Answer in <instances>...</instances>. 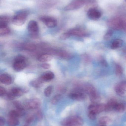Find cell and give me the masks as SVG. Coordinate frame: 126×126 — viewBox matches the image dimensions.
Segmentation results:
<instances>
[{"label": "cell", "instance_id": "6da1fadb", "mask_svg": "<svg viewBox=\"0 0 126 126\" xmlns=\"http://www.w3.org/2000/svg\"><path fill=\"white\" fill-rule=\"evenodd\" d=\"M107 24L110 27L116 30H126V17L123 16H116L110 18Z\"/></svg>", "mask_w": 126, "mask_h": 126}, {"label": "cell", "instance_id": "7a4b0ae2", "mask_svg": "<svg viewBox=\"0 0 126 126\" xmlns=\"http://www.w3.org/2000/svg\"><path fill=\"white\" fill-rule=\"evenodd\" d=\"M96 0H73L64 8L65 11H72L78 9L85 4H94Z\"/></svg>", "mask_w": 126, "mask_h": 126}, {"label": "cell", "instance_id": "3957f363", "mask_svg": "<svg viewBox=\"0 0 126 126\" xmlns=\"http://www.w3.org/2000/svg\"><path fill=\"white\" fill-rule=\"evenodd\" d=\"M26 66V58L22 55L17 56L14 59L13 67L15 71L20 72L23 70Z\"/></svg>", "mask_w": 126, "mask_h": 126}, {"label": "cell", "instance_id": "277c9868", "mask_svg": "<svg viewBox=\"0 0 126 126\" xmlns=\"http://www.w3.org/2000/svg\"><path fill=\"white\" fill-rule=\"evenodd\" d=\"M28 15V13L26 11L20 12L13 17L12 23L16 26H21L26 22Z\"/></svg>", "mask_w": 126, "mask_h": 126}, {"label": "cell", "instance_id": "5b68a950", "mask_svg": "<svg viewBox=\"0 0 126 126\" xmlns=\"http://www.w3.org/2000/svg\"><path fill=\"white\" fill-rule=\"evenodd\" d=\"M28 32L32 38H36L38 37V26L35 21L31 20L29 22L27 26Z\"/></svg>", "mask_w": 126, "mask_h": 126}, {"label": "cell", "instance_id": "8992f818", "mask_svg": "<svg viewBox=\"0 0 126 126\" xmlns=\"http://www.w3.org/2000/svg\"><path fill=\"white\" fill-rule=\"evenodd\" d=\"M102 15L101 12L95 7L90 8L87 11V16L88 18L93 20L100 19Z\"/></svg>", "mask_w": 126, "mask_h": 126}, {"label": "cell", "instance_id": "52a82bcc", "mask_svg": "<svg viewBox=\"0 0 126 126\" xmlns=\"http://www.w3.org/2000/svg\"><path fill=\"white\" fill-rule=\"evenodd\" d=\"M40 20L47 27L49 28H54L57 25V20L52 17L43 16L40 17Z\"/></svg>", "mask_w": 126, "mask_h": 126}, {"label": "cell", "instance_id": "ba28073f", "mask_svg": "<svg viewBox=\"0 0 126 126\" xmlns=\"http://www.w3.org/2000/svg\"><path fill=\"white\" fill-rule=\"evenodd\" d=\"M69 97L74 100L79 101L85 100L87 97L86 94L81 90H77L71 93L70 94Z\"/></svg>", "mask_w": 126, "mask_h": 126}, {"label": "cell", "instance_id": "9c48e42d", "mask_svg": "<svg viewBox=\"0 0 126 126\" xmlns=\"http://www.w3.org/2000/svg\"><path fill=\"white\" fill-rule=\"evenodd\" d=\"M106 106L103 104H91L89 107V111L94 112L97 114H98L106 111Z\"/></svg>", "mask_w": 126, "mask_h": 126}, {"label": "cell", "instance_id": "30bf717a", "mask_svg": "<svg viewBox=\"0 0 126 126\" xmlns=\"http://www.w3.org/2000/svg\"><path fill=\"white\" fill-rule=\"evenodd\" d=\"M116 93L120 96L124 95L126 92V81H122L115 87Z\"/></svg>", "mask_w": 126, "mask_h": 126}, {"label": "cell", "instance_id": "8fae6325", "mask_svg": "<svg viewBox=\"0 0 126 126\" xmlns=\"http://www.w3.org/2000/svg\"><path fill=\"white\" fill-rule=\"evenodd\" d=\"M40 105V102L37 99H33L29 100L25 104L26 109H37Z\"/></svg>", "mask_w": 126, "mask_h": 126}, {"label": "cell", "instance_id": "7c38bea8", "mask_svg": "<svg viewBox=\"0 0 126 126\" xmlns=\"http://www.w3.org/2000/svg\"><path fill=\"white\" fill-rule=\"evenodd\" d=\"M70 36H77V37H83L86 36L87 35L86 32L81 29L75 28L72 29L68 31Z\"/></svg>", "mask_w": 126, "mask_h": 126}, {"label": "cell", "instance_id": "4fadbf2b", "mask_svg": "<svg viewBox=\"0 0 126 126\" xmlns=\"http://www.w3.org/2000/svg\"><path fill=\"white\" fill-rule=\"evenodd\" d=\"M83 121L79 117H72V121L69 126H83Z\"/></svg>", "mask_w": 126, "mask_h": 126}, {"label": "cell", "instance_id": "5bb4252c", "mask_svg": "<svg viewBox=\"0 0 126 126\" xmlns=\"http://www.w3.org/2000/svg\"><path fill=\"white\" fill-rule=\"evenodd\" d=\"M0 81L2 83L8 85L12 83V79L9 75L4 73L1 75Z\"/></svg>", "mask_w": 126, "mask_h": 126}, {"label": "cell", "instance_id": "9a60e30c", "mask_svg": "<svg viewBox=\"0 0 126 126\" xmlns=\"http://www.w3.org/2000/svg\"><path fill=\"white\" fill-rule=\"evenodd\" d=\"M54 78V75L51 72H47L44 74L40 78L43 82L50 81Z\"/></svg>", "mask_w": 126, "mask_h": 126}, {"label": "cell", "instance_id": "2e32d148", "mask_svg": "<svg viewBox=\"0 0 126 126\" xmlns=\"http://www.w3.org/2000/svg\"><path fill=\"white\" fill-rule=\"evenodd\" d=\"M118 102L117 100L114 99H111L106 104V111H110L114 110Z\"/></svg>", "mask_w": 126, "mask_h": 126}, {"label": "cell", "instance_id": "e0dca14e", "mask_svg": "<svg viewBox=\"0 0 126 126\" xmlns=\"http://www.w3.org/2000/svg\"><path fill=\"white\" fill-rule=\"evenodd\" d=\"M53 59V56L50 54H44L39 56L38 61L43 63H46L51 61Z\"/></svg>", "mask_w": 126, "mask_h": 126}, {"label": "cell", "instance_id": "ac0fdd59", "mask_svg": "<svg viewBox=\"0 0 126 126\" xmlns=\"http://www.w3.org/2000/svg\"><path fill=\"white\" fill-rule=\"evenodd\" d=\"M23 110L18 109L11 111L9 113L10 117L18 118L23 116L24 114Z\"/></svg>", "mask_w": 126, "mask_h": 126}, {"label": "cell", "instance_id": "d6986e66", "mask_svg": "<svg viewBox=\"0 0 126 126\" xmlns=\"http://www.w3.org/2000/svg\"><path fill=\"white\" fill-rule=\"evenodd\" d=\"M9 92L15 97H20L23 93V91L21 89L18 87H14Z\"/></svg>", "mask_w": 126, "mask_h": 126}, {"label": "cell", "instance_id": "ffe728a7", "mask_svg": "<svg viewBox=\"0 0 126 126\" xmlns=\"http://www.w3.org/2000/svg\"><path fill=\"white\" fill-rule=\"evenodd\" d=\"M23 49L27 51H33L36 49V47L35 45L31 43H26L22 46Z\"/></svg>", "mask_w": 126, "mask_h": 126}, {"label": "cell", "instance_id": "44dd1931", "mask_svg": "<svg viewBox=\"0 0 126 126\" xmlns=\"http://www.w3.org/2000/svg\"><path fill=\"white\" fill-rule=\"evenodd\" d=\"M111 120L109 117L104 116L101 117L99 120V123L101 125L106 126L111 123Z\"/></svg>", "mask_w": 126, "mask_h": 126}, {"label": "cell", "instance_id": "7402d4cb", "mask_svg": "<svg viewBox=\"0 0 126 126\" xmlns=\"http://www.w3.org/2000/svg\"><path fill=\"white\" fill-rule=\"evenodd\" d=\"M123 41L121 39H116L112 43L111 47L112 49H116L120 48L122 46Z\"/></svg>", "mask_w": 126, "mask_h": 126}, {"label": "cell", "instance_id": "603a6c76", "mask_svg": "<svg viewBox=\"0 0 126 126\" xmlns=\"http://www.w3.org/2000/svg\"><path fill=\"white\" fill-rule=\"evenodd\" d=\"M19 124L18 119L16 118L10 117L7 121V124L9 126H16Z\"/></svg>", "mask_w": 126, "mask_h": 126}, {"label": "cell", "instance_id": "cb8c5ba5", "mask_svg": "<svg viewBox=\"0 0 126 126\" xmlns=\"http://www.w3.org/2000/svg\"><path fill=\"white\" fill-rule=\"evenodd\" d=\"M90 99L92 102L94 104H97L100 100V97L97 93L90 95Z\"/></svg>", "mask_w": 126, "mask_h": 126}, {"label": "cell", "instance_id": "d4e9b609", "mask_svg": "<svg viewBox=\"0 0 126 126\" xmlns=\"http://www.w3.org/2000/svg\"><path fill=\"white\" fill-rule=\"evenodd\" d=\"M10 29L7 26L0 27V35L1 36L6 35L9 34Z\"/></svg>", "mask_w": 126, "mask_h": 126}, {"label": "cell", "instance_id": "484cf974", "mask_svg": "<svg viewBox=\"0 0 126 126\" xmlns=\"http://www.w3.org/2000/svg\"><path fill=\"white\" fill-rule=\"evenodd\" d=\"M125 106L123 104L118 103L115 108L114 110L117 112L122 113L125 111Z\"/></svg>", "mask_w": 126, "mask_h": 126}, {"label": "cell", "instance_id": "4316f807", "mask_svg": "<svg viewBox=\"0 0 126 126\" xmlns=\"http://www.w3.org/2000/svg\"><path fill=\"white\" fill-rule=\"evenodd\" d=\"M61 98H62V96L60 94L56 95L51 100V103L53 105H55L59 102V101L61 100Z\"/></svg>", "mask_w": 126, "mask_h": 126}, {"label": "cell", "instance_id": "83f0119b", "mask_svg": "<svg viewBox=\"0 0 126 126\" xmlns=\"http://www.w3.org/2000/svg\"><path fill=\"white\" fill-rule=\"evenodd\" d=\"M58 55L62 58L66 60H69L72 57V55L71 54H69V53H67L66 52H61L59 53Z\"/></svg>", "mask_w": 126, "mask_h": 126}, {"label": "cell", "instance_id": "f1b7e54d", "mask_svg": "<svg viewBox=\"0 0 126 126\" xmlns=\"http://www.w3.org/2000/svg\"><path fill=\"white\" fill-rule=\"evenodd\" d=\"M43 82V81L40 78V79L38 80H36L32 81L31 84L33 87H36V88L39 87L41 86Z\"/></svg>", "mask_w": 126, "mask_h": 126}, {"label": "cell", "instance_id": "f546056e", "mask_svg": "<svg viewBox=\"0 0 126 126\" xmlns=\"http://www.w3.org/2000/svg\"><path fill=\"white\" fill-rule=\"evenodd\" d=\"M53 87L50 86L47 87L44 90V94L46 97H49L52 92Z\"/></svg>", "mask_w": 126, "mask_h": 126}, {"label": "cell", "instance_id": "4dcf8cb0", "mask_svg": "<svg viewBox=\"0 0 126 126\" xmlns=\"http://www.w3.org/2000/svg\"><path fill=\"white\" fill-rule=\"evenodd\" d=\"M115 73L117 76L122 75L123 73V69L121 66L119 64H116L115 66Z\"/></svg>", "mask_w": 126, "mask_h": 126}, {"label": "cell", "instance_id": "1f68e13d", "mask_svg": "<svg viewBox=\"0 0 126 126\" xmlns=\"http://www.w3.org/2000/svg\"><path fill=\"white\" fill-rule=\"evenodd\" d=\"M113 34V32L111 30H108L106 34L104 36V38L106 40H108L111 37L112 34Z\"/></svg>", "mask_w": 126, "mask_h": 126}, {"label": "cell", "instance_id": "d6a6232c", "mask_svg": "<svg viewBox=\"0 0 126 126\" xmlns=\"http://www.w3.org/2000/svg\"><path fill=\"white\" fill-rule=\"evenodd\" d=\"M9 18L7 16H0V23L7 24L9 22Z\"/></svg>", "mask_w": 126, "mask_h": 126}, {"label": "cell", "instance_id": "836d02e7", "mask_svg": "<svg viewBox=\"0 0 126 126\" xmlns=\"http://www.w3.org/2000/svg\"><path fill=\"white\" fill-rule=\"evenodd\" d=\"M97 114L95 112L92 111H89L88 113V117L89 118L92 120H95L96 118Z\"/></svg>", "mask_w": 126, "mask_h": 126}, {"label": "cell", "instance_id": "e575fe53", "mask_svg": "<svg viewBox=\"0 0 126 126\" xmlns=\"http://www.w3.org/2000/svg\"><path fill=\"white\" fill-rule=\"evenodd\" d=\"M70 35L68 32H64L60 36V39L61 40H65L67 39V38L70 37Z\"/></svg>", "mask_w": 126, "mask_h": 126}, {"label": "cell", "instance_id": "d590c367", "mask_svg": "<svg viewBox=\"0 0 126 126\" xmlns=\"http://www.w3.org/2000/svg\"><path fill=\"white\" fill-rule=\"evenodd\" d=\"M6 94V91L4 87H0V96L1 97L4 96Z\"/></svg>", "mask_w": 126, "mask_h": 126}, {"label": "cell", "instance_id": "8d00e7d4", "mask_svg": "<svg viewBox=\"0 0 126 126\" xmlns=\"http://www.w3.org/2000/svg\"><path fill=\"white\" fill-rule=\"evenodd\" d=\"M41 67L44 69H49L50 68V64L47 63H43V64H42Z\"/></svg>", "mask_w": 126, "mask_h": 126}, {"label": "cell", "instance_id": "74e56055", "mask_svg": "<svg viewBox=\"0 0 126 126\" xmlns=\"http://www.w3.org/2000/svg\"><path fill=\"white\" fill-rule=\"evenodd\" d=\"M37 117L38 119L39 120H41L42 119V113L40 111H38L37 113Z\"/></svg>", "mask_w": 126, "mask_h": 126}, {"label": "cell", "instance_id": "f35d334b", "mask_svg": "<svg viewBox=\"0 0 126 126\" xmlns=\"http://www.w3.org/2000/svg\"><path fill=\"white\" fill-rule=\"evenodd\" d=\"M5 124V120L2 117H0V126H3Z\"/></svg>", "mask_w": 126, "mask_h": 126}, {"label": "cell", "instance_id": "ab89813d", "mask_svg": "<svg viewBox=\"0 0 126 126\" xmlns=\"http://www.w3.org/2000/svg\"><path fill=\"white\" fill-rule=\"evenodd\" d=\"M101 63L102 65H103V66H107V65H108V64H107V62L106 61L104 60H101Z\"/></svg>", "mask_w": 126, "mask_h": 126}, {"label": "cell", "instance_id": "60d3db41", "mask_svg": "<svg viewBox=\"0 0 126 126\" xmlns=\"http://www.w3.org/2000/svg\"><path fill=\"white\" fill-rule=\"evenodd\" d=\"M33 120V117H29V118H28V119H27V123H31V122Z\"/></svg>", "mask_w": 126, "mask_h": 126}, {"label": "cell", "instance_id": "b9f144b4", "mask_svg": "<svg viewBox=\"0 0 126 126\" xmlns=\"http://www.w3.org/2000/svg\"><path fill=\"white\" fill-rule=\"evenodd\" d=\"M104 126V125H101V126Z\"/></svg>", "mask_w": 126, "mask_h": 126}, {"label": "cell", "instance_id": "7bdbcfd3", "mask_svg": "<svg viewBox=\"0 0 126 126\" xmlns=\"http://www.w3.org/2000/svg\"></svg>", "mask_w": 126, "mask_h": 126}, {"label": "cell", "instance_id": "ee69618b", "mask_svg": "<svg viewBox=\"0 0 126 126\" xmlns=\"http://www.w3.org/2000/svg\"><path fill=\"white\" fill-rule=\"evenodd\" d=\"M125 0V1H126V0Z\"/></svg>", "mask_w": 126, "mask_h": 126}]
</instances>
